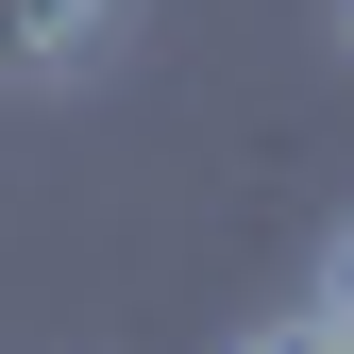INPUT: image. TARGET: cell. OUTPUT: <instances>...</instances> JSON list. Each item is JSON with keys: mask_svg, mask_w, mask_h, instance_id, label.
I'll use <instances>...</instances> for the list:
<instances>
[{"mask_svg": "<svg viewBox=\"0 0 354 354\" xmlns=\"http://www.w3.org/2000/svg\"><path fill=\"white\" fill-rule=\"evenodd\" d=\"M118 34H136V0H0V84H84L118 68Z\"/></svg>", "mask_w": 354, "mask_h": 354, "instance_id": "cell-1", "label": "cell"}, {"mask_svg": "<svg viewBox=\"0 0 354 354\" xmlns=\"http://www.w3.org/2000/svg\"><path fill=\"white\" fill-rule=\"evenodd\" d=\"M219 354H354V337L321 321V304H287V321H253V337H219Z\"/></svg>", "mask_w": 354, "mask_h": 354, "instance_id": "cell-2", "label": "cell"}, {"mask_svg": "<svg viewBox=\"0 0 354 354\" xmlns=\"http://www.w3.org/2000/svg\"><path fill=\"white\" fill-rule=\"evenodd\" d=\"M321 321L354 337V203H337V236H321Z\"/></svg>", "mask_w": 354, "mask_h": 354, "instance_id": "cell-3", "label": "cell"}, {"mask_svg": "<svg viewBox=\"0 0 354 354\" xmlns=\"http://www.w3.org/2000/svg\"><path fill=\"white\" fill-rule=\"evenodd\" d=\"M337 68H354V0H337Z\"/></svg>", "mask_w": 354, "mask_h": 354, "instance_id": "cell-4", "label": "cell"}]
</instances>
